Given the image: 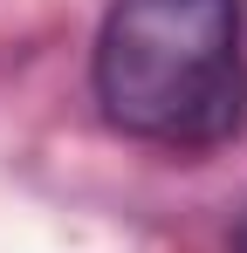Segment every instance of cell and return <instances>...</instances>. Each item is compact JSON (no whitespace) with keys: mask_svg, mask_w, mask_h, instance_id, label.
Wrapping results in <instances>:
<instances>
[{"mask_svg":"<svg viewBox=\"0 0 247 253\" xmlns=\"http://www.w3.org/2000/svg\"><path fill=\"white\" fill-rule=\"evenodd\" d=\"M241 0H110L96 28V103L124 137L206 151L247 124Z\"/></svg>","mask_w":247,"mask_h":253,"instance_id":"1","label":"cell"},{"mask_svg":"<svg viewBox=\"0 0 247 253\" xmlns=\"http://www.w3.org/2000/svg\"><path fill=\"white\" fill-rule=\"evenodd\" d=\"M227 253H247V226H241V233H234V247H227Z\"/></svg>","mask_w":247,"mask_h":253,"instance_id":"2","label":"cell"}]
</instances>
